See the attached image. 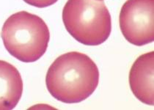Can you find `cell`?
Here are the masks:
<instances>
[{"label":"cell","instance_id":"6da1fadb","mask_svg":"<svg viewBox=\"0 0 154 110\" xmlns=\"http://www.w3.org/2000/svg\"><path fill=\"white\" fill-rule=\"evenodd\" d=\"M99 83V71L88 55L71 51L58 57L46 77L48 91L66 104L79 103L90 97Z\"/></svg>","mask_w":154,"mask_h":110},{"label":"cell","instance_id":"7a4b0ae2","mask_svg":"<svg viewBox=\"0 0 154 110\" xmlns=\"http://www.w3.org/2000/svg\"><path fill=\"white\" fill-rule=\"evenodd\" d=\"M2 39L13 57L24 63H33L46 53L50 32L41 17L20 11L6 20L2 29Z\"/></svg>","mask_w":154,"mask_h":110},{"label":"cell","instance_id":"3957f363","mask_svg":"<svg viewBox=\"0 0 154 110\" xmlns=\"http://www.w3.org/2000/svg\"><path fill=\"white\" fill-rule=\"evenodd\" d=\"M63 21L69 34L86 46L102 44L111 34V15L103 0H68Z\"/></svg>","mask_w":154,"mask_h":110},{"label":"cell","instance_id":"277c9868","mask_svg":"<svg viewBox=\"0 0 154 110\" xmlns=\"http://www.w3.org/2000/svg\"><path fill=\"white\" fill-rule=\"evenodd\" d=\"M154 0H127L120 13V28L131 44L142 46L154 41Z\"/></svg>","mask_w":154,"mask_h":110},{"label":"cell","instance_id":"5b68a950","mask_svg":"<svg viewBox=\"0 0 154 110\" xmlns=\"http://www.w3.org/2000/svg\"><path fill=\"white\" fill-rule=\"evenodd\" d=\"M154 51L139 57L130 70L129 84L137 98L145 104L153 106Z\"/></svg>","mask_w":154,"mask_h":110},{"label":"cell","instance_id":"8992f818","mask_svg":"<svg viewBox=\"0 0 154 110\" xmlns=\"http://www.w3.org/2000/svg\"><path fill=\"white\" fill-rule=\"evenodd\" d=\"M23 87L22 78L17 68L0 60V110L14 109L22 96Z\"/></svg>","mask_w":154,"mask_h":110},{"label":"cell","instance_id":"52a82bcc","mask_svg":"<svg viewBox=\"0 0 154 110\" xmlns=\"http://www.w3.org/2000/svg\"><path fill=\"white\" fill-rule=\"evenodd\" d=\"M26 3L39 8H46L56 3L58 0H24Z\"/></svg>","mask_w":154,"mask_h":110}]
</instances>
